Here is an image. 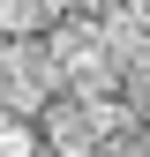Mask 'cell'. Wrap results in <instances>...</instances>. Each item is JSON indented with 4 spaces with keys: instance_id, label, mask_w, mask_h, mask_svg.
Segmentation results:
<instances>
[{
    "instance_id": "3957f363",
    "label": "cell",
    "mask_w": 150,
    "mask_h": 157,
    "mask_svg": "<svg viewBox=\"0 0 150 157\" xmlns=\"http://www.w3.org/2000/svg\"><path fill=\"white\" fill-rule=\"evenodd\" d=\"M0 157H60L45 142V127L38 120H23V112H0Z\"/></svg>"
},
{
    "instance_id": "6da1fadb",
    "label": "cell",
    "mask_w": 150,
    "mask_h": 157,
    "mask_svg": "<svg viewBox=\"0 0 150 157\" xmlns=\"http://www.w3.org/2000/svg\"><path fill=\"white\" fill-rule=\"evenodd\" d=\"M38 127H45V142L60 150V157H105V150H98V127H90V105H83L75 90L53 97V105L38 112Z\"/></svg>"
},
{
    "instance_id": "7a4b0ae2",
    "label": "cell",
    "mask_w": 150,
    "mask_h": 157,
    "mask_svg": "<svg viewBox=\"0 0 150 157\" xmlns=\"http://www.w3.org/2000/svg\"><path fill=\"white\" fill-rule=\"evenodd\" d=\"M45 8V30H98L120 0H38Z\"/></svg>"
},
{
    "instance_id": "5b68a950",
    "label": "cell",
    "mask_w": 150,
    "mask_h": 157,
    "mask_svg": "<svg viewBox=\"0 0 150 157\" xmlns=\"http://www.w3.org/2000/svg\"><path fill=\"white\" fill-rule=\"evenodd\" d=\"M120 8H135V15H143V23H150V0H120Z\"/></svg>"
},
{
    "instance_id": "277c9868",
    "label": "cell",
    "mask_w": 150,
    "mask_h": 157,
    "mask_svg": "<svg viewBox=\"0 0 150 157\" xmlns=\"http://www.w3.org/2000/svg\"><path fill=\"white\" fill-rule=\"evenodd\" d=\"M128 90H135V97H150V37L135 45V60H128Z\"/></svg>"
}]
</instances>
